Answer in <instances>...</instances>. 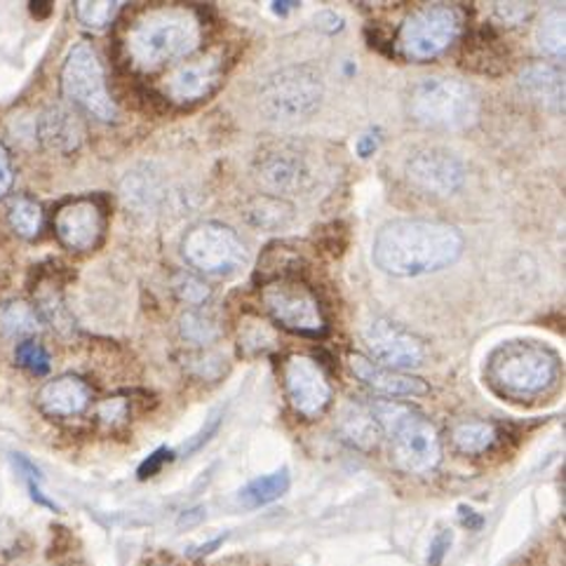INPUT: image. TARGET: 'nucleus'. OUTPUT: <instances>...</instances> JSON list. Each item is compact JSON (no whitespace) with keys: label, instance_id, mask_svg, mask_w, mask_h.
<instances>
[{"label":"nucleus","instance_id":"4468645a","mask_svg":"<svg viewBox=\"0 0 566 566\" xmlns=\"http://www.w3.org/2000/svg\"><path fill=\"white\" fill-rule=\"evenodd\" d=\"M285 390L292 409L304 419H315L332 402L327 376L313 357L292 355L285 363Z\"/></svg>","mask_w":566,"mask_h":566},{"label":"nucleus","instance_id":"20e7f679","mask_svg":"<svg viewBox=\"0 0 566 566\" xmlns=\"http://www.w3.org/2000/svg\"><path fill=\"white\" fill-rule=\"evenodd\" d=\"M390 442V459L407 475H430L442 461L436 426L423 413L398 402H374L369 409Z\"/></svg>","mask_w":566,"mask_h":566},{"label":"nucleus","instance_id":"ddd939ff","mask_svg":"<svg viewBox=\"0 0 566 566\" xmlns=\"http://www.w3.org/2000/svg\"><path fill=\"white\" fill-rule=\"evenodd\" d=\"M465 165L449 150L423 148L407 160V179L419 191L449 198L459 193L465 184Z\"/></svg>","mask_w":566,"mask_h":566},{"label":"nucleus","instance_id":"f03ea898","mask_svg":"<svg viewBox=\"0 0 566 566\" xmlns=\"http://www.w3.org/2000/svg\"><path fill=\"white\" fill-rule=\"evenodd\" d=\"M200 45V22L191 10L165 8L148 12L127 33V56L132 64L154 71Z\"/></svg>","mask_w":566,"mask_h":566},{"label":"nucleus","instance_id":"39448f33","mask_svg":"<svg viewBox=\"0 0 566 566\" xmlns=\"http://www.w3.org/2000/svg\"><path fill=\"white\" fill-rule=\"evenodd\" d=\"M323 97V75L308 64H298L269 75L259 92V108L273 123H298L313 116Z\"/></svg>","mask_w":566,"mask_h":566},{"label":"nucleus","instance_id":"dca6fc26","mask_svg":"<svg viewBox=\"0 0 566 566\" xmlns=\"http://www.w3.org/2000/svg\"><path fill=\"white\" fill-rule=\"evenodd\" d=\"M92 402V388L81 376L64 374L48 381L38 392V407L52 419H71L78 417Z\"/></svg>","mask_w":566,"mask_h":566},{"label":"nucleus","instance_id":"bb28decb","mask_svg":"<svg viewBox=\"0 0 566 566\" xmlns=\"http://www.w3.org/2000/svg\"><path fill=\"white\" fill-rule=\"evenodd\" d=\"M181 334L186 342L205 346V344H212L221 336V327H219V319L212 313H205V311H188L181 317Z\"/></svg>","mask_w":566,"mask_h":566},{"label":"nucleus","instance_id":"412c9836","mask_svg":"<svg viewBox=\"0 0 566 566\" xmlns=\"http://www.w3.org/2000/svg\"><path fill=\"white\" fill-rule=\"evenodd\" d=\"M338 432H342L344 440H348L357 449H376L381 440V428L371 417V411L360 405H348L342 411V419H338Z\"/></svg>","mask_w":566,"mask_h":566},{"label":"nucleus","instance_id":"7ed1b4c3","mask_svg":"<svg viewBox=\"0 0 566 566\" xmlns=\"http://www.w3.org/2000/svg\"><path fill=\"white\" fill-rule=\"evenodd\" d=\"M559 357L536 342L501 344L486 360V384L503 398H536L555 386Z\"/></svg>","mask_w":566,"mask_h":566},{"label":"nucleus","instance_id":"473e14b6","mask_svg":"<svg viewBox=\"0 0 566 566\" xmlns=\"http://www.w3.org/2000/svg\"><path fill=\"white\" fill-rule=\"evenodd\" d=\"M97 417L106 423H118L127 417V402L123 398H108L97 407Z\"/></svg>","mask_w":566,"mask_h":566},{"label":"nucleus","instance_id":"5701e85b","mask_svg":"<svg viewBox=\"0 0 566 566\" xmlns=\"http://www.w3.org/2000/svg\"><path fill=\"white\" fill-rule=\"evenodd\" d=\"M292 480H290V470L280 468L271 475H261L256 480H252L248 486L240 492V501L248 507H261L269 505L277 499H282L287 494Z\"/></svg>","mask_w":566,"mask_h":566},{"label":"nucleus","instance_id":"f3484780","mask_svg":"<svg viewBox=\"0 0 566 566\" xmlns=\"http://www.w3.org/2000/svg\"><path fill=\"white\" fill-rule=\"evenodd\" d=\"M348 365H350V371L365 386L379 390L384 395H390V398H419V395L430 392L426 381L413 379V376H407L402 371L384 369L376 363H371L365 355H350Z\"/></svg>","mask_w":566,"mask_h":566},{"label":"nucleus","instance_id":"6e6552de","mask_svg":"<svg viewBox=\"0 0 566 566\" xmlns=\"http://www.w3.org/2000/svg\"><path fill=\"white\" fill-rule=\"evenodd\" d=\"M188 266L205 275H233L248 263V248L242 238L217 221L193 226L181 242Z\"/></svg>","mask_w":566,"mask_h":566},{"label":"nucleus","instance_id":"f8f14e48","mask_svg":"<svg viewBox=\"0 0 566 566\" xmlns=\"http://www.w3.org/2000/svg\"><path fill=\"white\" fill-rule=\"evenodd\" d=\"M363 342L367 350L374 355L376 365L390 371L421 367L426 360V348L421 344V338L384 317L371 319L363 329Z\"/></svg>","mask_w":566,"mask_h":566},{"label":"nucleus","instance_id":"7c9ffc66","mask_svg":"<svg viewBox=\"0 0 566 566\" xmlns=\"http://www.w3.org/2000/svg\"><path fill=\"white\" fill-rule=\"evenodd\" d=\"M273 342L275 336L271 327L266 323H259V319H250V323H244L240 329V348L248 355L263 353L273 346Z\"/></svg>","mask_w":566,"mask_h":566},{"label":"nucleus","instance_id":"cd10ccee","mask_svg":"<svg viewBox=\"0 0 566 566\" xmlns=\"http://www.w3.org/2000/svg\"><path fill=\"white\" fill-rule=\"evenodd\" d=\"M538 48L551 56H564V10L555 8L541 19L538 31Z\"/></svg>","mask_w":566,"mask_h":566},{"label":"nucleus","instance_id":"a878e982","mask_svg":"<svg viewBox=\"0 0 566 566\" xmlns=\"http://www.w3.org/2000/svg\"><path fill=\"white\" fill-rule=\"evenodd\" d=\"M250 223L259 226V229H282L294 219V207L282 198H256L248 210Z\"/></svg>","mask_w":566,"mask_h":566},{"label":"nucleus","instance_id":"2eb2a0df","mask_svg":"<svg viewBox=\"0 0 566 566\" xmlns=\"http://www.w3.org/2000/svg\"><path fill=\"white\" fill-rule=\"evenodd\" d=\"M256 177L261 186L275 196L304 193L315 181L308 158L290 146H280L259 156Z\"/></svg>","mask_w":566,"mask_h":566},{"label":"nucleus","instance_id":"0eeeda50","mask_svg":"<svg viewBox=\"0 0 566 566\" xmlns=\"http://www.w3.org/2000/svg\"><path fill=\"white\" fill-rule=\"evenodd\" d=\"M62 90L73 104H78L97 120L113 123L118 118L116 102L111 99L106 87L104 66L87 41L71 48L62 69Z\"/></svg>","mask_w":566,"mask_h":566},{"label":"nucleus","instance_id":"58836bf2","mask_svg":"<svg viewBox=\"0 0 566 566\" xmlns=\"http://www.w3.org/2000/svg\"><path fill=\"white\" fill-rule=\"evenodd\" d=\"M29 10L35 19H48L52 14V3H31Z\"/></svg>","mask_w":566,"mask_h":566},{"label":"nucleus","instance_id":"9b49d317","mask_svg":"<svg viewBox=\"0 0 566 566\" xmlns=\"http://www.w3.org/2000/svg\"><path fill=\"white\" fill-rule=\"evenodd\" d=\"M54 233L71 252H94L106 233V210L99 198H75L54 212Z\"/></svg>","mask_w":566,"mask_h":566},{"label":"nucleus","instance_id":"aec40b11","mask_svg":"<svg viewBox=\"0 0 566 566\" xmlns=\"http://www.w3.org/2000/svg\"><path fill=\"white\" fill-rule=\"evenodd\" d=\"M520 87L545 108H564V73L553 64H530L520 73Z\"/></svg>","mask_w":566,"mask_h":566},{"label":"nucleus","instance_id":"423d86ee","mask_svg":"<svg viewBox=\"0 0 566 566\" xmlns=\"http://www.w3.org/2000/svg\"><path fill=\"white\" fill-rule=\"evenodd\" d=\"M411 116L428 127L465 129L480 118L478 92L459 78H426L411 92Z\"/></svg>","mask_w":566,"mask_h":566},{"label":"nucleus","instance_id":"4c0bfd02","mask_svg":"<svg viewBox=\"0 0 566 566\" xmlns=\"http://www.w3.org/2000/svg\"><path fill=\"white\" fill-rule=\"evenodd\" d=\"M169 454L165 449H158L154 457H148V461H144V465L139 468V478L144 480V478H150V475H156L158 470H160V465L165 463V459H167Z\"/></svg>","mask_w":566,"mask_h":566},{"label":"nucleus","instance_id":"b1692460","mask_svg":"<svg viewBox=\"0 0 566 566\" xmlns=\"http://www.w3.org/2000/svg\"><path fill=\"white\" fill-rule=\"evenodd\" d=\"M41 329V315L27 301H8L0 306V334L6 338H27Z\"/></svg>","mask_w":566,"mask_h":566},{"label":"nucleus","instance_id":"a211bd4d","mask_svg":"<svg viewBox=\"0 0 566 566\" xmlns=\"http://www.w3.org/2000/svg\"><path fill=\"white\" fill-rule=\"evenodd\" d=\"M221 69L217 60H202L196 64H184L172 75H169L165 90L169 99L179 104H191L210 97L214 87L219 85Z\"/></svg>","mask_w":566,"mask_h":566},{"label":"nucleus","instance_id":"c9c22d12","mask_svg":"<svg viewBox=\"0 0 566 566\" xmlns=\"http://www.w3.org/2000/svg\"><path fill=\"white\" fill-rule=\"evenodd\" d=\"M530 6H522V3H499V12L501 17L505 19V22H522V19H526V14H530Z\"/></svg>","mask_w":566,"mask_h":566},{"label":"nucleus","instance_id":"f704fd0d","mask_svg":"<svg viewBox=\"0 0 566 566\" xmlns=\"http://www.w3.org/2000/svg\"><path fill=\"white\" fill-rule=\"evenodd\" d=\"M12 179H14V175H12V163H10V156H8L6 146L0 144V198H3V196L10 191Z\"/></svg>","mask_w":566,"mask_h":566},{"label":"nucleus","instance_id":"e433bc0d","mask_svg":"<svg viewBox=\"0 0 566 566\" xmlns=\"http://www.w3.org/2000/svg\"><path fill=\"white\" fill-rule=\"evenodd\" d=\"M376 148H379V135H376V132H367V135H363L355 144V150H357V156H360V158L374 156Z\"/></svg>","mask_w":566,"mask_h":566},{"label":"nucleus","instance_id":"9d476101","mask_svg":"<svg viewBox=\"0 0 566 566\" xmlns=\"http://www.w3.org/2000/svg\"><path fill=\"white\" fill-rule=\"evenodd\" d=\"M461 33V14L449 6H428L405 19L398 48L413 62H426L444 52Z\"/></svg>","mask_w":566,"mask_h":566},{"label":"nucleus","instance_id":"72a5a7b5","mask_svg":"<svg viewBox=\"0 0 566 566\" xmlns=\"http://www.w3.org/2000/svg\"><path fill=\"white\" fill-rule=\"evenodd\" d=\"M451 541H454V534L447 532V530L436 536V541H432V545H430L428 566H440V564H442V559H444V555H447V551H449Z\"/></svg>","mask_w":566,"mask_h":566},{"label":"nucleus","instance_id":"4be33fe9","mask_svg":"<svg viewBox=\"0 0 566 566\" xmlns=\"http://www.w3.org/2000/svg\"><path fill=\"white\" fill-rule=\"evenodd\" d=\"M499 442V430L494 423L463 421L451 430V444L463 457H480Z\"/></svg>","mask_w":566,"mask_h":566},{"label":"nucleus","instance_id":"6ab92c4d","mask_svg":"<svg viewBox=\"0 0 566 566\" xmlns=\"http://www.w3.org/2000/svg\"><path fill=\"white\" fill-rule=\"evenodd\" d=\"M38 137L56 154H71L83 144L85 129L75 113L66 106H50L38 120Z\"/></svg>","mask_w":566,"mask_h":566},{"label":"nucleus","instance_id":"c85d7f7f","mask_svg":"<svg viewBox=\"0 0 566 566\" xmlns=\"http://www.w3.org/2000/svg\"><path fill=\"white\" fill-rule=\"evenodd\" d=\"M123 10V3L118 0H102V3H90V0H81V3H75V14H78L81 22L87 29H106L113 19L118 17V12Z\"/></svg>","mask_w":566,"mask_h":566},{"label":"nucleus","instance_id":"f257e3e1","mask_svg":"<svg viewBox=\"0 0 566 566\" xmlns=\"http://www.w3.org/2000/svg\"><path fill=\"white\" fill-rule=\"evenodd\" d=\"M463 252L459 229L442 221L398 219L374 240V263L395 277H419L449 269Z\"/></svg>","mask_w":566,"mask_h":566},{"label":"nucleus","instance_id":"2f4dec72","mask_svg":"<svg viewBox=\"0 0 566 566\" xmlns=\"http://www.w3.org/2000/svg\"><path fill=\"white\" fill-rule=\"evenodd\" d=\"M14 360H17L19 367L29 369L35 376H45L50 371V367H52L48 350L41 344H35V342H22V344H19L17 350H14Z\"/></svg>","mask_w":566,"mask_h":566},{"label":"nucleus","instance_id":"c756f323","mask_svg":"<svg viewBox=\"0 0 566 566\" xmlns=\"http://www.w3.org/2000/svg\"><path fill=\"white\" fill-rule=\"evenodd\" d=\"M172 287H175V294L188 306H205L212 296V290L193 273H179L172 282Z\"/></svg>","mask_w":566,"mask_h":566},{"label":"nucleus","instance_id":"393cba45","mask_svg":"<svg viewBox=\"0 0 566 566\" xmlns=\"http://www.w3.org/2000/svg\"><path fill=\"white\" fill-rule=\"evenodd\" d=\"M10 229L24 240H33L43 231V207L31 198H17L8 210Z\"/></svg>","mask_w":566,"mask_h":566},{"label":"nucleus","instance_id":"1a4fd4ad","mask_svg":"<svg viewBox=\"0 0 566 566\" xmlns=\"http://www.w3.org/2000/svg\"><path fill=\"white\" fill-rule=\"evenodd\" d=\"M261 304L280 327L294 334L319 336L327 332V323L323 308L317 304V296L292 277L266 282L261 292Z\"/></svg>","mask_w":566,"mask_h":566}]
</instances>
